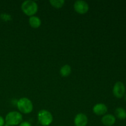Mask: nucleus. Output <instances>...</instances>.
<instances>
[{
	"label": "nucleus",
	"instance_id": "f257e3e1",
	"mask_svg": "<svg viewBox=\"0 0 126 126\" xmlns=\"http://www.w3.org/2000/svg\"><path fill=\"white\" fill-rule=\"evenodd\" d=\"M22 11L27 16L32 17L38 12V6L36 2L32 0L23 1L21 6Z\"/></svg>",
	"mask_w": 126,
	"mask_h": 126
},
{
	"label": "nucleus",
	"instance_id": "f03ea898",
	"mask_svg": "<svg viewBox=\"0 0 126 126\" xmlns=\"http://www.w3.org/2000/svg\"><path fill=\"white\" fill-rule=\"evenodd\" d=\"M18 110L23 114H29L33 110V105L32 101L27 97L20 98L17 103Z\"/></svg>",
	"mask_w": 126,
	"mask_h": 126
},
{
	"label": "nucleus",
	"instance_id": "7ed1b4c3",
	"mask_svg": "<svg viewBox=\"0 0 126 126\" xmlns=\"http://www.w3.org/2000/svg\"><path fill=\"white\" fill-rule=\"evenodd\" d=\"M5 123L9 126L19 125L23 120L21 113L18 111H11L7 113L5 118Z\"/></svg>",
	"mask_w": 126,
	"mask_h": 126
},
{
	"label": "nucleus",
	"instance_id": "20e7f679",
	"mask_svg": "<svg viewBox=\"0 0 126 126\" xmlns=\"http://www.w3.org/2000/svg\"><path fill=\"white\" fill-rule=\"evenodd\" d=\"M38 119L41 125L48 126L53 121V116L49 111L42 110L38 114Z\"/></svg>",
	"mask_w": 126,
	"mask_h": 126
},
{
	"label": "nucleus",
	"instance_id": "39448f33",
	"mask_svg": "<svg viewBox=\"0 0 126 126\" xmlns=\"http://www.w3.org/2000/svg\"><path fill=\"white\" fill-rule=\"evenodd\" d=\"M113 93L114 97L118 98H121L126 94V87L123 82L118 81L114 85Z\"/></svg>",
	"mask_w": 126,
	"mask_h": 126
},
{
	"label": "nucleus",
	"instance_id": "423d86ee",
	"mask_svg": "<svg viewBox=\"0 0 126 126\" xmlns=\"http://www.w3.org/2000/svg\"><path fill=\"white\" fill-rule=\"evenodd\" d=\"M89 5L86 1L78 0L75 1L74 4V9L77 13L79 14H85L89 11Z\"/></svg>",
	"mask_w": 126,
	"mask_h": 126
},
{
	"label": "nucleus",
	"instance_id": "0eeeda50",
	"mask_svg": "<svg viewBox=\"0 0 126 126\" xmlns=\"http://www.w3.org/2000/svg\"><path fill=\"white\" fill-rule=\"evenodd\" d=\"M88 123L87 116L84 113H79L75 116L74 124L75 126H86Z\"/></svg>",
	"mask_w": 126,
	"mask_h": 126
},
{
	"label": "nucleus",
	"instance_id": "6e6552de",
	"mask_svg": "<svg viewBox=\"0 0 126 126\" xmlns=\"http://www.w3.org/2000/svg\"><path fill=\"white\" fill-rule=\"evenodd\" d=\"M94 113L98 116H104L108 111V108L104 103H97L92 108Z\"/></svg>",
	"mask_w": 126,
	"mask_h": 126
},
{
	"label": "nucleus",
	"instance_id": "1a4fd4ad",
	"mask_svg": "<svg viewBox=\"0 0 126 126\" xmlns=\"http://www.w3.org/2000/svg\"><path fill=\"white\" fill-rule=\"evenodd\" d=\"M102 123L105 126H112L116 123V118L111 114H105L102 118Z\"/></svg>",
	"mask_w": 126,
	"mask_h": 126
},
{
	"label": "nucleus",
	"instance_id": "9d476101",
	"mask_svg": "<svg viewBox=\"0 0 126 126\" xmlns=\"http://www.w3.org/2000/svg\"><path fill=\"white\" fill-rule=\"evenodd\" d=\"M29 24L32 28H38L41 25V20L40 18L36 16H32L29 18Z\"/></svg>",
	"mask_w": 126,
	"mask_h": 126
},
{
	"label": "nucleus",
	"instance_id": "9b49d317",
	"mask_svg": "<svg viewBox=\"0 0 126 126\" xmlns=\"http://www.w3.org/2000/svg\"><path fill=\"white\" fill-rule=\"evenodd\" d=\"M115 115L118 119L123 120L126 118V111L122 107L117 108L115 110Z\"/></svg>",
	"mask_w": 126,
	"mask_h": 126
},
{
	"label": "nucleus",
	"instance_id": "f8f14e48",
	"mask_svg": "<svg viewBox=\"0 0 126 126\" xmlns=\"http://www.w3.org/2000/svg\"><path fill=\"white\" fill-rule=\"evenodd\" d=\"M71 66L68 65H65L60 68V75L63 77H67L71 74Z\"/></svg>",
	"mask_w": 126,
	"mask_h": 126
},
{
	"label": "nucleus",
	"instance_id": "ddd939ff",
	"mask_svg": "<svg viewBox=\"0 0 126 126\" xmlns=\"http://www.w3.org/2000/svg\"><path fill=\"white\" fill-rule=\"evenodd\" d=\"M49 2L52 6L54 7L55 8L60 9L63 7L65 1L64 0H50Z\"/></svg>",
	"mask_w": 126,
	"mask_h": 126
},
{
	"label": "nucleus",
	"instance_id": "4468645a",
	"mask_svg": "<svg viewBox=\"0 0 126 126\" xmlns=\"http://www.w3.org/2000/svg\"><path fill=\"white\" fill-rule=\"evenodd\" d=\"M18 126H32V124L27 121H23L18 125Z\"/></svg>",
	"mask_w": 126,
	"mask_h": 126
},
{
	"label": "nucleus",
	"instance_id": "2eb2a0df",
	"mask_svg": "<svg viewBox=\"0 0 126 126\" xmlns=\"http://www.w3.org/2000/svg\"><path fill=\"white\" fill-rule=\"evenodd\" d=\"M6 124L5 123V120L2 116H0V126H3L4 124Z\"/></svg>",
	"mask_w": 126,
	"mask_h": 126
},
{
	"label": "nucleus",
	"instance_id": "dca6fc26",
	"mask_svg": "<svg viewBox=\"0 0 126 126\" xmlns=\"http://www.w3.org/2000/svg\"><path fill=\"white\" fill-rule=\"evenodd\" d=\"M124 97H125V100L126 101V94H125V95H124Z\"/></svg>",
	"mask_w": 126,
	"mask_h": 126
},
{
	"label": "nucleus",
	"instance_id": "f3484780",
	"mask_svg": "<svg viewBox=\"0 0 126 126\" xmlns=\"http://www.w3.org/2000/svg\"><path fill=\"white\" fill-rule=\"evenodd\" d=\"M3 126H8V125H7V124H4V125Z\"/></svg>",
	"mask_w": 126,
	"mask_h": 126
},
{
	"label": "nucleus",
	"instance_id": "a211bd4d",
	"mask_svg": "<svg viewBox=\"0 0 126 126\" xmlns=\"http://www.w3.org/2000/svg\"></svg>",
	"mask_w": 126,
	"mask_h": 126
}]
</instances>
